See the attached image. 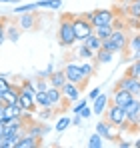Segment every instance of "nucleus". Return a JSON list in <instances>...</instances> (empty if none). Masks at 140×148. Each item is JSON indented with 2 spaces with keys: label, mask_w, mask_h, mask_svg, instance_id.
I'll use <instances>...</instances> for the list:
<instances>
[{
  "label": "nucleus",
  "mask_w": 140,
  "mask_h": 148,
  "mask_svg": "<svg viewBox=\"0 0 140 148\" xmlns=\"http://www.w3.org/2000/svg\"><path fill=\"white\" fill-rule=\"evenodd\" d=\"M128 40H130V38L126 36L124 28H122V30H120V28H114L112 34L102 40V48L108 50V52H124V50L128 48Z\"/></svg>",
  "instance_id": "f257e3e1"
},
{
  "label": "nucleus",
  "mask_w": 140,
  "mask_h": 148,
  "mask_svg": "<svg viewBox=\"0 0 140 148\" xmlns=\"http://www.w3.org/2000/svg\"><path fill=\"white\" fill-rule=\"evenodd\" d=\"M72 18H74V16H70V14H64V16L60 18V26H58V42H60V46H64V48L74 46V42H76Z\"/></svg>",
  "instance_id": "f03ea898"
},
{
  "label": "nucleus",
  "mask_w": 140,
  "mask_h": 148,
  "mask_svg": "<svg viewBox=\"0 0 140 148\" xmlns=\"http://www.w3.org/2000/svg\"><path fill=\"white\" fill-rule=\"evenodd\" d=\"M64 76H66V82H72V84L80 86V90H82V88L86 86V82H88V76L82 72L80 64H68V66L64 68Z\"/></svg>",
  "instance_id": "7ed1b4c3"
},
{
  "label": "nucleus",
  "mask_w": 140,
  "mask_h": 148,
  "mask_svg": "<svg viewBox=\"0 0 140 148\" xmlns=\"http://www.w3.org/2000/svg\"><path fill=\"white\" fill-rule=\"evenodd\" d=\"M106 120L112 124V126H118L120 130L126 126V110L124 106H118V104H108V110H106Z\"/></svg>",
  "instance_id": "20e7f679"
},
{
  "label": "nucleus",
  "mask_w": 140,
  "mask_h": 148,
  "mask_svg": "<svg viewBox=\"0 0 140 148\" xmlns=\"http://www.w3.org/2000/svg\"><path fill=\"white\" fill-rule=\"evenodd\" d=\"M126 124H132V128H140V98H132L126 106Z\"/></svg>",
  "instance_id": "39448f33"
},
{
  "label": "nucleus",
  "mask_w": 140,
  "mask_h": 148,
  "mask_svg": "<svg viewBox=\"0 0 140 148\" xmlns=\"http://www.w3.org/2000/svg\"><path fill=\"white\" fill-rule=\"evenodd\" d=\"M72 26H74V36H76V40H84V38H88L94 32V26L90 24L88 20H84L82 16L72 18Z\"/></svg>",
  "instance_id": "423d86ee"
},
{
  "label": "nucleus",
  "mask_w": 140,
  "mask_h": 148,
  "mask_svg": "<svg viewBox=\"0 0 140 148\" xmlns=\"http://www.w3.org/2000/svg\"><path fill=\"white\" fill-rule=\"evenodd\" d=\"M114 88L128 90L134 98H140V78H136V76H124V78H120Z\"/></svg>",
  "instance_id": "0eeeda50"
},
{
  "label": "nucleus",
  "mask_w": 140,
  "mask_h": 148,
  "mask_svg": "<svg viewBox=\"0 0 140 148\" xmlns=\"http://www.w3.org/2000/svg\"><path fill=\"white\" fill-rule=\"evenodd\" d=\"M118 130H120V128H118V126H112L108 120H100V122L96 124V132H98L104 140H118V138H120Z\"/></svg>",
  "instance_id": "6e6552de"
},
{
  "label": "nucleus",
  "mask_w": 140,
  "mask_h": 148,
  "mask_svg": "<svg viewBox=\"0 0 140 148\" xmlns=\"http://www.w3.org/2000/svg\"><path fill=\"white\" fill-rule=\"evenodd\" d=\"M116 18V14L108 8H100V10H94V18L90 24L92 26H102V24H112Z\"/></svg>",
  "instance_id": "1a4fd4ad"
},
{
  "label": "nucleus",
  "mask_w": 140,
  "mask_h": 148,
  "mask_svg": "<svg viewBox=\"0 0 140 148\" xmlns=\"http://www.w3.org/2000/svg\"><path fill=\"white\" fill-rule=\"evenodd\" d=\"M16 104L22 108L24 112H30V114H34L36 110H38V106H36V102H34V96L32 94H26V92H18V100H16Z\"/></svg>",
  "instance_id": "9d476101"
},
{
  "label": "nucleus",
  "mask_w": 140,
  "mask_h": 148,
  "mask_svg": "<svg viewBox=\"0 0 140 148\" xmlns=\"http://www.w3.org/2000/svg\"><path fill=\"white\" fill-rule=\"evenodd\" d=\"M48 132H50V126L42 122H36V120H30L26 124V134L30 136H36V138H44Z\"/></svg>",
  "instance_id": "9b49d317"
},
{
  "label": "nucleus",
  "mask_w": 140,
  "mask_h": 148,
  "mask_svg": "<svg viewBox=\"0 0 140 148\" xmlns=\"http://www.w3.org/2000/svg\"><path fill=\"white\" fill-rule=\"evenodd\" d=\"M18 26H20V30H34L38 26V16L34 12L18 14Z\"/></svg>",
  "instance_id": "f8f14e48"
},
{
  "label": "nucleus",
  "mask_w": 140,
  "mask_h": 148,
  "mask_svg": "<svg viewBox=\"0 0 140 148\" xmlns=\"http://www.w3.org/2000/svg\"><path fill=\"white\" fill-rule=\"evenodd\" d=\"M108 104H110V96H106V94H102V92H100V94L92 100V114L102 116V114L106 112Z\"/></svg>",
  "instance_id": "ddd939ff"
},
{
  "label": "nucleus",
  "mask_w": 140,
  "mask_h": 148,
  "mask_svg": "<svg viewBox=\"0 0 140 148\" xmlns=\"http://www.w3.org/2000/svg\"><path fill=\"white\" fill-rule=\"evenodd\" d=\"M60 90H62L64 100H68L70 104H72V102H76V100L80 98V86H76V84H72V82H66Z\"/></svg>",
  "instance_id": "4468645a"
},
{
  "label": "nucleus",
  "mask_w": 140,
  "mask_h": 148,
  "mask_svg": "<svg viewBox=\"0 0 140 148\" xmlns=\"http://www.w3.org/2000/svg\"><path fill=\"white\" fill-rule=\"evenodd\" d=\"M42 144V138H36V136H30V134H26L24 132L22 136L16 140V144H14V148H36Z\"/></svg>",
  "instance_id": "2eb2a0df"
},
{
  "label": "nucleus",
  "mask_w": 140,
  "mask_h": 148,
  "mask_svg": "<svg viewBox=\"0 0 140 148\" xmlns=\"http://www.w3.org/2000/svg\"><path fill=\"white\" fill-rule=\"evenodd\" d=\"M132 98H134V96H132L128 90L114 88V92H112V96H110V102H112V104H118V106H126Z\"/></svg>",
  "instance_id": "dca6fc26"
},
{
  "label": "nucleus",
  "mask_w": 140,
  "mask_h": 148,
  "mask_svg": "<svg viewBox=\"0 0 140 148\" xmlns=\"http://www.w3.org/2000/svg\"><path fill=\"white\" fill-rule=\"evenodd\" d=\"M18 92H20V88L10 84V88L0 94V102H2V104H14V102L18 100Z\"/></svg>",
  "instance_id": "f3484780"
},
{
  "label": "nucleus",
  "mask_w": 140,
  "mask_h": 148,
  "mask_svg": "<svg viewBox=\"0 0 140 148\" xmlns=\"http://www.w3.org/2000/svg\"><path fill=\"white\" fill-rule=\"evenodd\" d=\"M24 110L14 102V104H2V120H8L12 116H20Z\"/></svg>",
  "instance_id": "a211bd4d"
},
{
  "label": "nucleus",
  "mask_w": 140,
  "mask_h": 148,
  "mask_svg": "<svg viewBox=\"0 0 140 148\" xmlns=\"http://www.w3.org/2000/svg\"><path fill=\"white\" fill-rule=\"evenodd\" d=\"M48 84L54 86V88H62L66 84V76H64V70H54V72L48 76Z\"/></svg>",
  "instance_id": "6ab92c4d"
},
{
  "label": "nucleus",
  "mask_w": 140,
  "mask_h": 148,
  "mask_svg": "<svg viewBox=\"0 0 140 148\" xmlns=\"http://www.w3.org/2000/svg\"><path fill=\"white\" fill-rule=\"evenodd\" d=\"M6 40H10L12 44H16L20 40V26L12 24V22H6Z\"/></svg>",
  "instance_id": "aec40b11"
},
{
  "label": "nucleus",
  "mask_w": 140,
  "mask_h": 148,
  "mask_svg": "<svg viewBox=\"0 0 140 148\" xmlns=\"http://www.w3.org/2000/svg\"><path fill=\"white\" fill-rule=\"evenodd\" d=\"M46 96H48V102H50V106H54V104H60V102H62V90H60V88H54V86H48Z\"/></svg>",
  "instance_id": "412c9836"
},
{
  "label": "nucleus",
  "mask_w": 140,
  "mask_h": 148,
  "mask_svg": "<svg viewBox=\"0 0 140 148\" xmlns=\"http://www.w3.org/2000/svg\"><path fill=\"white\" fill-rule=\"evenodd\" d=\"M112 56H114V52H108V50H104V48L94 52V58H96L98 64H108V62H112Z\"/></svg>",
  "instance_id": "4be33fe9"
},
{
  "label": "nucleus",
  "mask_w": 140,
  "mask_h": 148,
  "mask_svg": "<svg viewBox=\"0 0 140 148\" xmlns=\"http://www.w3.org/2000/svg\"><path fill=\"white\" fill-rule=\"evenodd\" d=\"M112 30H114V24H102V26H94V34L100 38V40H104V38H108L110 34H112Z\"/></svg>",
  "instance_id": "5701e85b"
},
{
  "label": "nucleus",
  "mask_w": 140,
  "mask_h": 148,
  "mask_svg": "<svg viewBox=\"0 0 140 148\" xmlns=\"http://www.w3.org/2000/svg\"><path fill=\"white\" fill-rule=\"evenodd\" d=\"M84 44H86L88 48L92 50V52H96V50L102 48V40H100V38H98V36H96L94 32L90 34V36H88V38H84Z\"/></svg>",
  "instance_id": "b1692460"
},
{
  "label": "nucleus",
  "mask_w": 140,
  "mask_h": 148,
  "mask_svg": "<svg viewBox=\"0 0 140 148\" xmlns=\"http://www.w3.org/2000/svg\"><path fill=\"white\" fill-rule=\"evenodd\" d=\"M86 146H88V148H102V146H104V138H102V136H100L98 132H94L92 136L88 138Z\"/></svg>",
  "instance_id": "393cba45"
},
{
  "label": "nucleus",
  "mask_w": 140,
  "mask_h": 148,
  "mask_svg": "<svg viewBox=\"0 0 140 148\" xmlns=\"http://www.w3.org/2000/svg\"><path fill=\"white\" fill-rule=\"evenodd\" d=\"M76 54H78L80 58H84V60H92V58H94V52L88 48L86 44H80V46L76 48Z\"/></svg>",
  "instance_id": "a878e982"
},
{
  "label": "nucleus",
  "mask_w": 140,
  "mask_h": 148,
  "mask_svg": "<svg viewBox=\"0 0 140 148\" xmlns=\"http://www.w3.org/2000/svg\"><path fill=\"white\" fill-rule=\"evenodd\" d=\"M34 10H38L36 2H32V4H18V6H14L12 12H16V14H24V12H34Z\"/></svg>",
  "instance_id": "bb28decb"
},
{
  "label": "nucleus",
  "mask_w": 140,
  "mask_h": 148,
  "mask_svg": "<svg viewBox=\"0 0 140 148\" xmlns=\"http://www.w3.org/2000/svg\"><path fill=\"white\" fill-rule=\"evenodd\" d=\"M32 84H34V90L36 92H46L48 86H50L46 78H38V76H36V80H32Z\"/></svg>",
  "instance_id": "cd10ccee"
},
{
  "label": "nucleus",
  "mask_w": 140,
  "mask_h": 148,
  "mask_svg": "<svg viewBox=\"0 0 140 148\" xmlns=\"http://www.w3.org/2000/svg\"><path fill=\"white\" fill-rule=\"evenodd\" d=\"M34 102H36V106H40V108H46V106H50L46 92H36V94H34Z\"/></svg>",
  "instance_id": "c85d7f7f"
},
{
  "label": "nucleus",
  "mask_w": 140,
  "mask_h": 148,
  "mask_svg": "<svg viewBox=\"0 0 140 148\" xmlns=\"http://www.w3.org/2000/svg\"><path fill=\"white\" fill-rule=\"evenodd\" d=\"M68 126H70V118L68 116H62V118H58V122L54 124V130L56 132H64Z\"/></svg>",
  "instance_id": "c756f323"
},
{
  "label": "nucleus",
  "mask_w": 140,
  "mask_h": 148,
  "mask_svg": "<svg viewBox=\"0 0 140 148\" xmlns=\"http://www.w3.org/2000/svg\"><path fill=\"white\" fill-rule=\"evenodd\" d=\"M128 14H130L132 18H138V20H140V2H138V0L130 2V6H128Z\"/></svg>",
  "instance_id": "7c9ffc66"
},
{
  "label": "nucleus",
  "mask_w": 140,
  "mask_h": 148,
  "mask_svg": "<svg viewBox=\"0 0 140 148\" xmlns=\"http://www.w3.org/2000/svg\"><path fill=\"white\" fill-rule=\"evenodd\" d=\"M128 48L132 50V52H140V32L128 40Z\"/></svg>",
  "instance_id": "2f4dec72"
},
{
  "label": "nucleus",
  "mask_w": 140,
  "mask_h": 148,
  "mask_svg": "<svg viewBox=\"0 0 140 148\" xmlns=\"http://www.w3.org/2000/svg\"><path fill=\"white\" fill-rule=\"evenodd\" d=\"M80 68H82V72L86 74L88 78H92L94 74H96V68H94V64H90V62H84V64H80Z\"/></svg>",
  "instance_id": "473e14b6"
},
{
  "label": "nucleus",
  "mask_w": 140,
  "mask_h": 148,
  "mask_svg": "<svg viewBox=\"0 0 140 148\" xmlns=\"http://www.w3.org/2000/svg\"><path fill=\"white\" fill-rule=\"evenodd\" d=\"M86 104H88V102H86V100H84V98H82V100L78 98V100H76V102H72V104H70V106H72L70 110H72L74 114H78V112H80V110H82V108H84Z\"/></svg>",
  "instance_id": "72a5a7b5"
},
{
  "label": "nucleus",
  "mask_w": 140,
  "mask_h": 148,
  "mask_svg": "<svg viewBox=\"0 0 140 148\" xmlns=\"http://www.w3.org/2000/svg\"><path fill=\"white\" fill-rule=\"evenodd\" d=\"M6 18H0V44L6 40Z\"/></svg>",
  "instance_id": "f704fd0d"
},
{
  "label": "nucleus",
  "mask_w": 140,
  "mask_h": 148,
  "mask_svg": "<svg viewBox=\"0 0 140 148\" xmlns=\"http://www.w3.org/2000/svg\"><path fill=\"white\" fill-rule=\"evenodd\" d=\"M52 114H54V112H52V108H50V106H46V108H42V110H40L38 118H40V120H48Z\"/></svg>",
  "instance_id": "c9c22d12"
},
{
  "label": "nucleus",
  "mask_w": 140,
  "mask_h": 148,
  "mask_svg": "<svg viewBox=\"0 0 140 148\" xmlns=\"http://www.w3.org/2000/svg\"><path fill=\"white\" fill-rule=\"evenodd\" d=\"M8 88H10V82H8L6 74H2V76H0V94H2L4 90H8Z\"/></svg>",
  "instance_id": "e433bc0d"
},
{
  "label": "nucleus",
  "mask_w": 140,
  "mask_h": 148,
  "mask_svg": "<svg viewBox=\"0 0 140 148\" xmlns=\"http://www.w3.org/2000/svg\"><path fill=\"white\" fill-rule=\"evenodd\" d=\"M78 114H80V118L84 120V118H90V116H92V110H90V108H88V104H86V106H84Z\"/></svg>",
  "instance_id": "4c0bfd02"
},
{
  "label": "nucleus",
  "mask_w": 140,
  "mask_h": 148,
  "mask_svg": "<svg viewBox=\"0 0 140 148\" xmlns=\"http://www.w3.org/2000/svg\"><path fill=\"white\" fill-rule=\"evenodd\" d=\"M128 26H130L132 30H140V20H138V18H132V16H130V18H128Z\"/></svg>",
  "instance_id": "58836bf2"
},
{
  "label": "nucleus",
  "mask_w": 140,
  "mask_h": 148,
  "mask_svg": "<svg viewBox=\"0 0 140 148\" xmlns=\"http://www.w3.org/2000/svg\"><path fill=\"white\" fill-rule=\"evenodd\" d=\"M60 6H62V0H50V8L52 10H58Z\"/></svg>",
  "instance_id": "ea45409f"
},
{
  "label": "nucleus",
  "mask_w": 140,
  "mask_h": 148,
  "mask_svg": "<svg viewBox=\"0 0 140 148\" xmlns=\"http://www.w3.org/2000/svg\"><path fill=\"white\" fill-rule=\"evenodd\" d=\"M100 92H102L100 88H92V90H90V94H88V100H94L98 94H100Z\"/></svg>",
  "instance_id": "a19ab883"
},
{
  "label": "nucleus",
  "mask_w": 140,
  "mask_h": 148,
  "mask_svg": "<svg viewBox=\"0 0 140 148\" xmlns=\"http://www.w3.org/2000/svg\"><path fill=\"white\" fill-rule=\"evenodd\" d=\"M36 6H38V8H50V0H38Z\"/></svg>",
  "instance_id": "79ce46f5"
},
{
  "label": "nucleus",
  "mask_w": 140,
  "mask_h": 148,
  "mask_svg": "<svg viewBox=\"0 0 140 148\" xmlns=\"http://www.w3.org/2000/svg\"><path fill=\"white\" fill-rule=\"evenodd\" d=\"M80 16H82L84 20H88V22H92V18H94V10H92V12H82Z\"/></svg>",
  "instance_id": "37998d69"
},
{
  "label": "nucleus",
  "mask_w": 140,
  "mask_h": 148,
  "mask_svg": "<svg viewBox=\"0 0 140 148\" xmlns=\"http://www.w3.org/2000/svg\"><path fill=\"white\" fill-rule=\"evenodd\" d=\"M80 122H82L80 114H74V120H70V124H74V126H80Z\"/></svg>",
  "instance_id": "c03bdc74"
},
{
  "label": "nucleus",
  "mask_w": 140,
  "mask_h": 148,
  "mask_svg": "<svg viewBox=\"0 0 140 148\" xmlns=\"http://www.w3.org/2000/svg\"><path fill=\"white\" fill-rule=\"evenodd\" d=\"M118 146H120V148H130V146H132V142H126V140H120V142H118Z\"/></svg>",
  "instance_id": "a18cd8bd"
},
{
  "label": "nucleus",
  "mask_w": 140,
  "mask_h": 148,
  "mask_svg": "<svg viewBox=\"0 0 140 148\" xmlns=\"http://www.w3.org/2000/svg\"><path fill=\"white\" fill-rule=\"evenodd\" d=\"M132 62H140V52H134V56H132Z\"/></svg>",
  "instance_id": "49530a36"
},
{
  "label": "nucleus",
  "mask_w": 140,
  "mask_h": 148,
  "mask_svg": "<svg viewBox=\"0 0 140 148\" xmlns=\"http://www.w3.org/2000/svg\"><path fill=\"white\" fill-rule=\"evenodd\" d=\"M0 2H4V4H18L20 0H0Z\"/></svg>",
  "instance_id": "de8ad7c7"
},
{
  "label": "nucleus",
  "mask_w": 140,
  "mask_h": 148,
  "mask_svg": "<svg viewBox=\"0 0 140 148\" xmlns=\"http://www.w3.org/2000/svg\"><path fill=\"white\" fill-rule=\"evenodd\" d=\"M122 2H128V4H130V2H134V0H122Z\"/></svg>",
  "instance_id": "09e8293b"
},
{
  "label": "nucleus",
  "mask_w": 140,
  "mask_h": 148,
  "mask_svg": "<svg viewBox=\"0 0 140 148\" xmlns=\"http://www.w3.org/2000/svg\"><path fill=\"white\" fill-rule=\"evenodd\" d=\"M138 2H140V0H138Z\"/></svg>",
  "instance_id": "8fccbe9b"
}]
</instances>
